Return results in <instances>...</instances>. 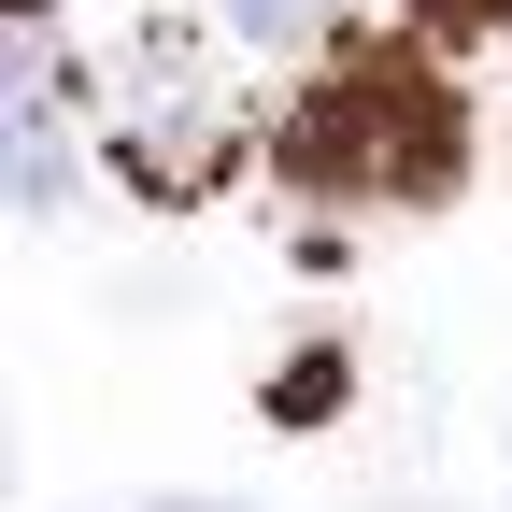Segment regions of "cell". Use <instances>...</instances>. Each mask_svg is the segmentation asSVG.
I'll list each match as a JSON object with an SVG mask.
<instances>
[{
	"mask_svg": "<svg viewBox=\"0 0 512 512\" xmlns=\"http://www.w3.org/2000/svg\"><path fill=\"white\" fill-rule=\"evenodd\" d=\"M399 15H413L441 57H470V43H512V0H399Z\"/></svg>",
	"mask_w": 512,
	"mask_h": 512,
	"instance_id": "4",
	"label": "cell"
},
{
	"mask_svg": "<svg viewBox=\"0 0 512 512\" xmlns=\"http://www.w3.org/2000/svg\"><path fill=\"white\" fill-rule=\"evenodd\" d=\"M271 157L299 200H456V171H470V100L441 86V43H342L328 72H313L271 128Z\"/></svg>",
	"mask_w": 512,
	"mask_h": 512,
	"instance_id": "1",
	"label": "cell"
},
{
	"mask_svg": "<svg viewBox=\"0 0 512 512\" xmlns=\"http://www.w3.org/2000/svg\"><path fill=\"white\" fill-rule=\"evenodd\" d=\"M100 143H114V171L143 185L157 214L214 200V185L242 171V114H228V72H214V43H200V29H143V43L114 57Z\"/></svg>",
	"mask_w": 512,
	"mask_h": 512,
	"instance_id": "2",
	"label": "cell"
},
{
	"mask_svg": "<svg viewBox=\"0 0 512 512\" xmlns=\"http://www.w3.org/2000/svg\"><path fill=\"white\" fill-rule=\"evenodd\" d=\"M157 512H228V498H157Z\"/></svg>",
	"mask_w": 512,
	"mask_h": 512,
	"instance_id": "5",
	"label": "cell"
},
{
	"mask_svg": "<svg viewBox=\"0 0 512 512\" xmlns=\"http://www.w3.org/2000/svg\"><path fill=\"white\" fill-rule=\"evenodd\" d=\"M342 0H228V43H328Z\"/></svg>",
	"mask_w": 512,
	"mask_h": 512,
	"instance_id": "3",
	"label": "cell"
}]
</instances>
